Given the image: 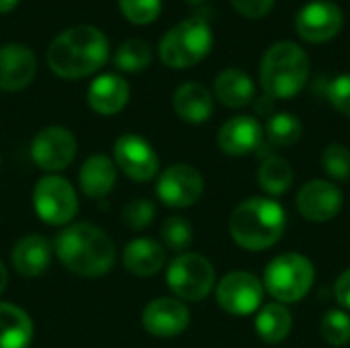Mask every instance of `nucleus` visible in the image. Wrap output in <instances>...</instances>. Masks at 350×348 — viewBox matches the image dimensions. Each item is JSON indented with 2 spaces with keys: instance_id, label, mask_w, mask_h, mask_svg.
I'll return each mask as SVG.
<instances>
[{
  "instance_id": "f257e3e1",
  "label": "nucleus",
  "mask_w": 350,
  "mask_h": 348,
  "mask_svg": "<svg viewBox=\"0 0 350 348\" xmlns=\"http://www.w3.org/2000/svg\"><path fill=\"white\" fill-rule=\"evenodd\" d=\"M109 59V41L92 25H76L59 33L47 47V66L57 78L78 80L94 74Z\"/></svg>"
},
{
  "instance_id": "f03ea898",
  "label": "nucleus",
  "mask_w": 350,
  "mask_h": 348,
  "mask_svg": "<svg viewBox=\"0 0 350 348\" xmlns=\"http://www.w3.org/2000/svg\"><path fill=\"white\" fill-rule=\"evenodd\" d=\"M59 263L80 277H100L115 265L113 240L92 224H74L53 242Z\"/></svg>"
},
{
  "instance_id": "7ed1b4c3",
  "label": "nucleus",
  "mask_w": 350,
  "mask_h": 348,
  "mask_svg": "<svg viewBox=\"0 0 350 348\" xmlns=\"http://www.w3.org/2000/svg\"><path fill=\"white\" fill-rule=\"evenodd\" d=\"M287 228L283 207L269 197H250L230 215V234L234 242L250 252H262L275 246Z\"/></svg>"
},
{
  "instance_id": "20e7f679",
  "label": "nucleus",
  "mask_w": 350,
  "mask_h": 348,
  "mask_svg": "<svg viewBox=\"0 0 350 348\" xmlns=\"http://www.w3.org/2000/svg\"><path fill=\"white\" fill-rule=\"evenodd\" d=\"M310 78V59L301 45L277 41L267 49L260 62V84L271 98L297 96Z\"/></svg>"
},
{
  "instance_id": "39448f33",
  "label": "nucleus",
  "mask_w": 350,
  "mask_h": 348,
  "mask_svg": "<svg viewBox=\"0 0 350 348\" xmlns=\"http://www.w3.org/2000/svg\"><path fill=\"white\" fill-rule=\"evenodd\" d=\"M211 47L213 33L209 29V23L201 16H191L174 25L160 39L158 55L168 68L185 70L205 59Z\"/></svg>"
},
{
  "instance_id": "423d86ee",
  "label": "nucleus",
  "mask_w": 350,
  "mask_h": 348,
  "mask_svg": "<svg viewBox=\"0 0 350 348\" xmlns=\"http://www.w3.org/2000/svg\"><path fill=\"white\" fill-rule=\"evenodd\" d=\"M316 279V269L310 258L297 252L279 254L265 271L262 285L279 304H295L304 299Z\"/></svg>"
},
{
  "instance_id": "0eeeda50",
  "label": "nucleus",
  "mask_w": 350,
  "mask_h": 348,
  "mask_svg": "<svg viewBox=\"0 0 350 348\" xmlns=\"http://www.w3.org/2000/svg\"><path fill=\"white\" fill-rule=\"evenodd\" d=\"M166 283L176 297L185 302H201L215 287V269L205 256L183 252L168 265Z\"/></svg>"
},
{
  "instance_id": "6e6552de",
  "label": "nucleus",
  "mask_w": 350,
  "mask_h": 348,
  "mask_svg": "<svg viewBox=\"0 0 350 348\" xmlns=\"http://www.w3.org/2000/svg\"><path fill=\"white\" fill-rule=\"evenodd\" d=\"M33 207L41 222L49 226H66L78 213V197L66 178L47 174L33 189Z\"/></svg>"
},
{
  "instance_id": "1a4fd4ad",
  "label": "nucleus",
  "mask_w": 350,
  "mask_h": 348,
  "mask_svg": "<svg viewBox=\"0 0 350 348\" xmlns=\"http://www.w3.org/2000/svg\"><path fill=\"white\" fill-rule=\"evenodd\" d=\"M217 304L224 312L232 316H250L254 314L265 297L262 281L246 271L228 273L215 287Z\"/></svg>"
},
{
  "instance_id": "9d476101",
  "label": "nucleus",
  "mask_w": 350,
  "mask_h": 348,
  "mask_svg": "<svg viewBox=\"0 0 350 348\" xmlns=\"http://www.w3.org/2000/svg\"><path fill=\"white\" fill-rule=\"evenodd\" d=\"M345 25L342 8L330 0H314L299 8L295 16V31L308 43L332 41Z\"/></svg>"
},
{
  "instance_id": "9b49d317",
  "label": "nucleus",
  "mask_w": 350,
  "mask_h": 348,
  "mask_svg": "<svg viewBox=\"0 0 350 348\" xmlns=\"http://www.w3.org/2000/svg\"><path fill=\"white\" fill-rule=\"evenodd\" d=\"M205 183L197 168L191 164H172L168 166L156 183L158 199L174 209H185L195 205L203 195Z\"/></svg>"
},
{
  "instance_id": "f8f14e48",
  "label": "nucleus",
  "mask_w": 350,
  "mask_h": 348,
  "mask_svg": "<svg viewBox=\"0 0 350 348\" xmlns=\"http://www.w3.org/2000/svg\"><path fill=\"white\" fill-rule=\"evenodd\" d=\"M76 137L70 129L51 125L41 129L31 142V158L45 172H59L76 158Z\"/></svg>"
},
{
  "instance_id": "ddd939ff",
  "label": "nucleus",
  "mask_w": 350,
  "mask_h": 348,
  "mask_svg": "<svg viewBox=\"0 0 350 348\" xmlns=\"http://www.w3.org/2000/svg\"><path fill=\"white\" fill-rule=\"evenodd\" d=\"M115 164L123 170V174L135 183L152 180L160 170L158 154L154 152L152 144L146 142L142 135L125 133L115 142L113 148Z\"/></svg>"
},
{
  "instance_id": "4468645a",
  "label": "nucleus",
  "mask_w": 350,
  "mask_h": 348,
  "mask_svg": "<svg viewBox=\"0 0 350 348\" xmlns=\"http://www.w3.org/2000/svg\"><path fill=\"white\" fill-rule=\"evenodd\" d=\"M295 203H297V211L306 219L316 222V224H324V222L334 219L340 213L342 193L334 183L314 178L299 189Z\"/></svg>"
},
{
  "instance_id": "2eb2a0df",
  "label": "nucleus",
  "mask_w": 350,
  "mask_h": 348,
  "mask_svg": "<svg viewBox=\"0 0 350 348\" xmlns=\"http://www.w3.org/2000/svg\"><path fill=\"white\" fill-rule=\"evenodd\" d=\"M191 322L189 308L174 297H158L144 308L142 324L148 334L158 338H172L187 330Z\"/></svg>"
},
{
  "instance_id": "dca6fc26",
  "label": "nucleus",
  "mask_w": 350,
  "mask_h": 348,
  "mask_svg": "<svg viewBox=\"0 0 350 348\" xmlns=\"http://www.w3.org/2000/svg\"><path fill=\"white\" fill-rule=\"evenodd\" d=\"M37 72L35 53L23 43H6L0 47V88L18 92L27 88Z\"/></svg>"
},
{
  "instance_id": "f3484780",
  "label": "nucleus",
  "mask_w": 350,
  "mask_h": 348,
  "mask_svg": "<svg viewBox=\"0 0 350 348\" xmlns=\"http://www.w3.org/2000/svg\"><path fill=\"white\" fill-rule=\"evenodd\" d=\"M265 137V129L258 119L250 115H238L226 121L217 133V146L228 156H246L256 154Z\"/></svg>"
},
{
  "instance_id": "a211bd4d",
  "label": "nucleus",
  "mask_w": 350,
  "mask_h": 348,
  "mask_svg": "<svg viewBox=\"0 0 350 348\" xmlns=\"http://www.w3.org/2000/svg\"><path fill=\"white\" fill-rule=\"evenodd\" d=\"M12 269L27 279L41 277L51 263V244L45 236L39 234H29L21 238L10 254Z\"/></svg>"
},
{
  "instance_id": "6ab92c4d",
  "label": "nucleus",
  "mask_w": 350,
  "mask_h": 348,
  "mask_svg": "<svg viewBox=\"0 0 350 348\" xmlns=\"http://www.w3.org/2000/svg\"><path fill=\"white\" fill-rule=\"evenodd\" d=\"M129 103V84L117 74H103L88 86V105L98 115H115Z\"/></svg>"
},
{
  "instance_id": "aec40b11",
  "label": "nucleus",
  "mask_w": 350,
  "mask_h": 348,
  "mask_svg": "<svg viewBox=\"0 0 350 348\" xmlns=\"http://www.w3.org/2000/svg\"><path fill=\"white\" fill-rule=\"evenodd\" d=\"M115 183L117 166L105 154L90 156L78 172V185L88 199H105L115 189Z\"/></svg>"
},
{
  "instance_id": "412c9836",
  "label": "nucleus",
  "mask_w": 350,
  "mask_h": 348,
  "mask_svg": "<svg viewBox=\"0 0 350 348\" xmlns=\"http://www.w3.org/2000/svg\"><path fill=\"white\" fill-rule=\"evenodd\" d=\"M166 265V250L152 238H135L123 250V267L135 277H152Z\"/></svg>"
},
{
  "instance_id": "4be33fe9",
  "label": "nucleus",
  "mask_w": 350,
  "mask_h": 348,
  "mask_svg": "<svg viewBox=\"0 0 350 348\" xmlns=\"http://www.w3.org/2000/svg\"><path fill=\"white\" fill-rule=\"evenodd\" d=\"M213 90L217 101L228 109H244L256 98L252 78L238 68H226L224 72H219L213 82Z\"/></svg>"
},
{
  "instance_id": "5701e85b",
  "label": "nucleus",
  "mask_w": 350,
  "mask_h": 348,
  "mask_svg": "<svg viewBox=\"0 0 350 348\" xmlns=\"http://www.w3.org/2000/svg\"><path fill=\"white\" fill-rule=\"evenodd\" d=\"M172 107L187 123H205L213 115V96L199 82H185L176 88Z\"/></svg>"
},
{
  "instance_id": "b1692460",
  "label": "nucleus",
  "mask_w": 350,
  "mask_h": 348,
  "mask_svg": "<svg viewBox=\"0 0 350 348\" xmlns=\"http://www.w3.org/2000/svg\"><path fill=\"white\" fill-rule=\"evenodd\" d=\"M33 322L25 310L0 302V348H29Z\"/></svg>"
},
{
  "instance_id": "393cba45",
  "label": "nucleus",
  "mask_w": 350,
  "mask_h": 348,
  "mask_svg": "<svg viewBox=\"0 0 350 348\" xmlns=\"http://www.w3.org/2000/svg\"><path fill=\"white\" fill-rule=\"evenodd\" d=\"M254 328L256 334L260 336L262 343L267 345H279L283 343L293 328V318L291 312L283 306V304H269L265 306L254 320Z\"/></svg>"
},
{
  "instance_id": "a878e982",
  "label": "nucleus",
  "mask_w": 350,
  "mask_h": 348,
  "mask_svg": "<svg viewBox=\"0 0 350 348\" xmlns=\"http://www.w3.org/2000/svg\"><path fill=\"white\" fill-rule=\"evenodd\" d=\"M293 168L291 164L281 158V156H269L262 160L260 168H258V183L262 187V191H267L269 195H283L291 185H293Z\"/></svg>"
},
{
  "instance_id": "bb28decb",
  "label": "nucleus",
  "mask_w": 350,
  "mask_h": 348,
  "mask_svg": "<svg viewBox=\"0 0 350 348\" xmlns=\"http://www.w3.org/2000/svg\"><path fill=\"white\" fill-rule=\"evenodd\" d=\"M304 127L293 113H275L265 123V137L275 148H289L301 139Z\"/></svg>"
},
{
  "instance_id": "cd10ccee",
  "label": "nucleus",
  "mask_w": 350,
  "mask_h": 348,
  "mask_svg": "<svg viewBox=\"0 0 350 348\" xmlns=\"http://www.w3.org/2000/svg\"><path fill=\"white\" fill-rule=\"evenodd\" d=\"M152 62V49L144 39H127L115 51V66L123 72H142Z\"/></svg>"
},
{
  "instance_id": "c85d7f7f",
  "label": "nucleus",
  "mask_w": 350,
  "mask_h": 348,
  "mask_svg": "<svg viewBox=\"0 0 350 348\" xmlns=\"http://www.w3.org/2000/svg\"><path fill=\"white\" fill-rule=\"evenodd\" d=\"M320 334L330 347H345L350 343V316L345 310H330L320 322Z\"/></svg>"
},
{
  "instance_id": "c756f323",
  "label": "nucleus",
  "mask_w": 350,
  "mask_h": 348,
  "mask_svg": "<svg viewBox=\"0 0 350 348\" xmlns=\"http://www.w3.org/2000/svg\"><path fill=\"white\" fill-rule=\"evenodd\" d=\"M162 242L168 250L183 252L193 244V228L189 219L172 215L162 224Z\"/></svg>"
},
{
  "instance_id": "7c9ffc66",
  "label": "nucleus",
  "mask_w": 350,
  "mask_h": 348,
  "mask_svg": "<svg viewBox=\"0 0 350 348\" xmlns=\"http://www.w3.org/2000/svg\"><path fill=\"white\" fill-rule=\"evenodd\" d=\"M322 166L332 180L345 183L350 178V150L342 144H330L322 154Z\"/></svg>"
},
{
  "instance_id": "2f4dec72",
  "label": "nucleus",
  "mask_w": 350,
  "mask_h": 348,
  "mask_svg": "<svg viewBox=\"0 0 350 348\" xmlns=\"http://www.w3.org/2000/svg\"><path fill=\"white\" fill-rule=\"evenodd\" d=\"M121 12L135 25H148L160 16L162 0H119Z\"/></svg>"
},
{
  "instance_id": "473e14b6",
  "label": "nucleus",
  "mask_w": 350,
  "mask_h": 348,
  "mask_svg": "<svg viewBox=\"0 0 350 348\" xmlns=\"http://www.w3.org/2000/svg\"><path fill=\"white\" fill-rule=\"evenodd\" d=\"M121 215H123V222H125L127 228L139 232V230H144V228H148L152 224V219L156 215V207L148 199H135V201H131V203H127L123 207Z\"/></svg>"
},
{
  "instance_id": "72a5a7b5",
  "label": "nucleus",
  "mask_w": 350,
  "mask_h": 348,
  "mask_svg": "<svg viewBox=\"0 0 350 348\" xmlns=\"http://www.w3.org/2000/svg\"><path fill=\"white\" fill-rule=\"evenodd\" d=\"M328 98L340 115L350 119V74H340L330 82Z\"/></svg>"
},
{
  "instance_id": "f704fd0d",
  "label": "nucleus",
  "mask_w": 350,
  "mask_h": 348,
  "mask_svg": "<svg viewBox=\"0 0 350 348\" xmlns=\"http://www.w3.org/2000/svg\"><path fill=\"white\" fill-rule=\"evenodd\" d=\"M275 2L277 0H232V6L246 18H262L273 10Z\"/></svg>"
},
{
  "instance_id": "c9c22d12",
  "label": "nucleus",
  "mask_w": 350,
  "mask_h": 348,
  "mask_svg": "<svg viewBox=\"0 0 350 348\" xmlns=\"http://www.w3.org/2000/svg\"><path fill=\"white\" fill-rule=\"evenodd\" d=\"M334 295H336V302L345 308V310H350V269H347L336 285H334Z\"/></svg>"
},
{
  "instance_id": "e433bc0d",
  "label": "nucleus",
  "mask_w": 350,
  "mask_h": 348,
  "mask_svg": "<svg viewBox=\"0 0 350 348\" xmlns=\"http://www.w3.org/2000/svg\"><path fill=\"white\" fill-rule=\"evenodd\" d=\"M275 107V98H271L269 94H262L260 98H254V111L262 117H271Z\"/></svg>"
},
{
  "instance_id": "4c0bfd02",
  "label": "nucleus",
  "mask_w": 350,
  "mask_h": 348,
  "mask_svg": "<svg viewBox=\"0 0 350 348\" xmlns=\"http://www.w3.org/2000/svg\"><path fill=\"white\" fill-rule=\"evenodd\" d=\"M18 4V0H0V12L6 14L10 10H14V6Z\"/></svg>"
},
{
  "instance_id": "58836bf2",
  "label": "nucleus",
  "mask_w": 350,
  "mask_h": 348,
  "mask_svg": "<svg viewBox=\"0 0 350 348\" xmlns=\"http://www.w3.org/2000/svg\"><path fill=\"white\" fill-rule=\"evenodd\" d=\"M6 283H8V273H6V267L0 260V293L6 289Z\"/></svg>"
},
{
  "instance_id": "ea45409f",
  "label": "nucleus",
  "mask_w": 350,
  "mask_h": 348,
  "mask_svg": "<svg viewBox=\"0 0 350 348\" xmlns=\"http://www.w3.org/2000/svg\"><path fill=\"white\" fill-rule=\"evenodd\" d=\"M189 4H201V2H205V0H187Z\"/></svg>"
},
{
  "instance_id": "a19ab883",
  "label": "nucleus",
  "mask_w": 350,
  "mask_h": 348,
  "mask_svg": "<svg viewBox=\"0 0 350 348\" xmlns=\"http://www.w3.org/2000/svg\"><path fill=\"white\" fill-rule=\"evenodd\" d=\"M0 162H2V158H0Z\"/></svg>"
}]
</instances>
